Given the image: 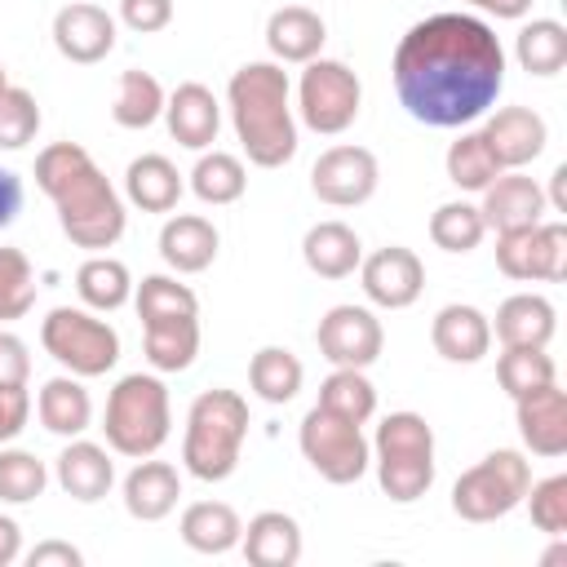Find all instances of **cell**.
I'll return each mask as SVG.
<instances>
[{
	"label": "cell",
	"mask_w": 567,
	"mask_h": 567,
	"mask_svg": "<svg viewBox=\"0 0 567 567\" xmlns=\"http://www.w3.org/2000/svg\"><path fill=\"white\" fill-rule=\"evenodd\" d=\"M430 341L447 363H478L492 350V319L478 306L452 301L434 315L430 323Z\"/></svg>",
	"instance_id": "20"
},
{
	"label": "cell",
	"mask_w": 567,
	"mask_h": 567,
	"mask_svg": "<svg viewBox=\"0 0 567 567\" xmlns=\"http://www.w3.org/2000/svg\"><path fill=\"white\" fill-rule=\"evenodd\" d=\"M394 93L416 124L465 128L487 115L505 84V49L474 13H430L394 49Z\"/></svg>",
	"instance_id": "1"
},
{
	"label": "cell",
	"mask_w": 567,
	"mask_h": 567,
	"mask_svg": "<svg viewBox=\"0 0 567 567\" xmlns=\"http://www.w3.org/2000/svg\"><path fill=\"white\" fill-rule=\"evenodd\" d=\"M142 346H146V363L155 372H186L199 354V315L142 323Z\"/></svg>",
	"instance_id": "30"
},
{
	"label": "cell",
	"mask_w": 567,
	"mask_h": 567,
	"mask_svg": "<svg viewBox=\"0 0 567 567\" xmlns=\"http://www.w3.org/2000/svg\"><path fill=\"white\" fill-rule=\"evenodd\" d=\"M545 204H554L558 213H567V164H558V168H554V177H549V195H545Z\"/></svg>",
	"instance_id": "53"
},
{
	"label": "cell",
	"mask_w": 567,
	"mask_h": 567,
	"mask_svg": "<svg viewBox=\"0 0 567 567\" xmlns=\"http://www.w3.org/2000/svg\"><path fill=\"white\" fill-rule=\"evenodd\" d=\"M27 377H31L27 341L13 337L9 328H0V385H27Z\"/></svg>",
	"instance_id": "47"
},
{
	"label": "cell",
	"mask_w": 567,
	"mask_h": 567,
	"mask_svg": "<svg viewBox=\"0 0 567 567\" xmlns=\"http://www.w3.org/2000/svg\"><path fill=\"white\" fill-rule=\"evenodd\" d=\"M164 124H168V133H173L177 146H186V151H208V146L217 142V128H221V106H217V97H213L208 84L186 80V84H177V89L168 93V102H164Z\"/></svg>",
	"instance_id": "19"
},
{
	"label": "cell",
	"mask_w": 567,
	"mask_h": 567,
	"mask_svg": "<svg viewBox=\"0 0 567 567\" xmlns=\"http://www.w3.org/2000/svg\"><path fill=\"white\" fill-rule=\"evenodd\" d=\"M492 332L501 337V346H549L558 332V310L540 292H514L496 306Z\"/></svg>",
	"instance_id": "26"
},
{
	"label": "cell",
	"mask_w": 567,
	"mask_h": 567,
	"mask_svg": "<svg viewBox=\"0 0 567 567\" xmlns=\"http://www.w3.org/2000/svg\"><path fill=\"white\" fill-rule=\"evenodd\" d=\"M120 22L137 35H155L173 22V0H120Z\"/></svg>",
	"instance_id": "46"
},
{
	"label": "cell",
	"mask_w": 567,
	"mask_h": 567,
	"mask_svg": "<svg viewBox=\"0 0 567 567\" xmlns=\"http://www.w3.org/2000/svg\"><path fill=\"white\" fill-rule=\"evenodd\" d=\"M35 306V270L22 248H0V323L22 319Z\"/></svg>",
	"instance_id": "43"
},
{
	"label": "cell",
	"mask_w": 567,
	"mask_h": 567,
	"mask_svg": "<svg viewBox=\"0 0 567 567\" xmlns=\"http://www.w3.org/2000/svg\"><path fill=\"white\" fill-rule=\"evenodd\" d=\"M319 354L332 363V368H372L385 350V332H381V319L368 310V306H332L323 319H319Z\"/></svg>",
	"instance_id": "13"
},
{
	"label": "cell",
	"mask_w": 567,
	"mask_h": 567,
	"mask_svg": "<svg viewBox=\"0 0 567 567\" xmlns=\"http://www.w3.org/2000/svg\"><path fill=\"white\" fill-rule=\"evenodd\" d=\"M514 421H518V439L532 456H563L567 452V399L558 390V381L532 390V394H518L514 399Z\"/></svg>",
	"instance_id": "16"
},
{
	"label": "cell",
	"mask_w": 567,
	"mask_h": 567,
	"mask_svg": "<svg viewBox=\"0 0 567 567\" xmlns=\"http://www.w3.org/2000/svg\"><path fill=\"white\" fill-rule=\"evenodd\" d=\"M53 44L66 62L93 66L115 49V18L102 4H89V0L62 4L53 13Z\"/></svg>",
	"instance_id": "15"
},
{
	"label": "cell",
	"mask_w": 567,
	"mask_h": 567,
	"mask_svg": "<svg viewBox=\"0 0 567 567\" xmlns=\"http://www.w3.org/2000/svg\"><path fill=\"white\" fill-rule=\"evenodd\" d=\"M301 257L319 279H346L363 261V244L346 221H315L301 239Z\"/></svg>",
	"instance_id": "27"
},
{
	"label": "cell",
	"mask_w": 567,
	"mask_h": 567,
	"mask_svg": "<svg viewBox=\"0 0 567 567\" xmlns=\"http://www.w3.org/2000/svg\"><path fill=\"white\" fill-rule=\"evenodd\" d=\"M377 182H381V164L368 146H328L315 168H310V190L332 204V208H359L377 195Z\"/></svg>",
	"instance_id": "12"
},
{
	"label": "cell",
	"mask_w": 567,
	"mask_h": 567,
	"mask_svg": "<svg viewBox=\"0 0 567 567\" xmlns=\"http://www.w3.org/2000/svg\"><path fill=\"white\" fill-rule=\"evenodd\" d=\"M27 416H31V394H27V385H0V443L18 439L22 425H27Z\"/></svg>",
	"instance_id": "48"
},
{
	"label": "cell",
	"mask_w": 567,
	"mask_h": 567,
	"mask_svg": "<svg viewBox=\"0 0 567 567\" xmlns=\"http://www.w3.org/2000/svg\"><path fill=\"white\" fill-rule=\"evenodd\" d=\"M377 483L390 501L412 505L434 483V430L421 412H390L372 439Z\"/></svg>",
	"instance_id": "6"
},
{
	"label": "cell",
	"mask_w": 567,
	"mask_h": 567,
	"mask_svg": "<svg viewBox=\"0 0 567 567\" xmlns=\"http://www.w3.org/2000/svg\"><path fill=\"white\" fill-rule=\"evenodd\" d=\"M124 195L128 204H137L142 213H173L182 199V173L168 155H137L124 168Z\"/></svg>",
	"instance_id": "29"
},
{
	"label": "cell",
	"mask_w": 567,
	"mask_h": 567,
	"mask_svg": "<svg viewBox=\"0 0 567 567\" xmlns=\"http://www.w3.org/2000/svg\"><path fill=\"white\" fill-rule=\"evenodd\" d=\"M514 58L527 75H558L567 66V27L558 18H532L514 35Z\"/></svg>",
	"instance_id": "33"
},
{
	"label": "cell",
	"mask_w": 567,
	"mask_h": 567,
	"mask_svg": "<svg viewBox=\"0 0 567 567\" xmlns=\"http://www.w3.org/2000/svg\"><path fill=\"white\" fill-rule=\"evenodd\" d=\"M217 226L208 221V217H199V213H177V217H168L164 221V230H159V257H164V266L168 270H177V275H199V270H208L213 261H217Z\"/></svg>",
	"instance_id": "22"
},
{
	"label": "cell",
	"mask_w": 567,
	"mask_h": 567,
	"mask_svg": "<svg viewBox=\"0 0 567 567\" xmlns=\"http://www.w3.org/2000/svg\"><path fill=\"white\" fill-rule=\"evenodd\" d=\"M319 408L341 416V421H354L363 425L372 412H377V390L372 381L363 377V368H337L323 385H319Z\"/></svg>",
	"instance_id": "38"
},
{
	"label": "cell",
	"mask_w": 567,
	"mask_h": 567,
	"mask_svg": "<svg viewBox=\"0 0 567 567\" xmlns=\"http://www.w3.org/2000/svg\"><path fill=\"white\" fill-rule=\"evenodd\" d=\"M27 563H31V567H80L84 554H80L75 545H66V540H40V545L27 554Z\"/></svg>",
	"instance_id": "49"
},
{
	"label": "cell",
	"mask_w": 567,
	"mask_h": 567,
	"mask_svg": "<svg viewBox=\"0 0 567 567\" xmlns=\"http://www.w3.org/2000/svg\"><path fill=\"white\" fill-rule=\"evenodd\" d=\"M496 381L509 399H518V394H532V390L558 381V368L545 354V346H505V354L496 359Z\"/></svg>",
	"instance_id": "39"
},
{
	"label": "cell",
	"mask_w": 567,
	"mask_h": 567,
	"mask_svg": "<svg viewBox=\"0 0 567 567\" xmlns=\"http://www.w3.org/2000/svg\"><path fill=\"white\" fill-rule=\"evenodd\" d=\"M9 89V71H4V62H0V93Z\"/></svg>",
	"instance_id": "54"
},
{
	"label": "cell",
	"mask_w": 567,
	"mask_h": 567,
	"mask_svg": "<svg viewBox=\"0 0 567 567\" xmlns=\"http://www.w3.org/2000/svg\"><path fill=\"white\" fill-rule=\"evenodd\" d=\"M40 346L71 377H106L120 359V332L80 306H53L40 323Z\"/></svg>",
	"instance_id": "8"
},
{
	"label": "cell",
	"mask_w": 567,
	"mask_h": 567,
	"mask_svg": "<svg viewBox=\"0 0 567 567\" xmlns=\"http://www.w3.org/2000/svg\"><path fill=\"white\" fill-rule=\"evenodd\" d=\"M483 235H487L483 213H478V204H470V199H447V204H439L434 217H430V239H434L443 252H470V248L483 244Z\"/></svg>",
	"instance_id": "40"
},
{
	"label": "cell",
	"mask_w": 567,
	"mask_h": 567,
	"mask_svg": "<svg viewBox=\"0 0 567 567\" xmlns=\"http://www.w3.org/2000/svg\"><path fill=\"white\" fill-rule=\"evenodd\" d=\"M226 106L235 137L257 168H284L297 155L292 84L279 62H244L226 84Z\"/></svg>",
	"instance_id": "3"
},
{
	"label": "cell",
	"mask_w": 567,
	"mask_h": 567,
	"mask_svg": "<svg viewBox=\"0 0 567 567\" xmlns=\"http://www.w3.org/2000/svg\"><path fill=\"white\" fill-rule=\"evenodd\" d=\"M35 186L53 199L58 226L75 248L102 252L124 235V199L80 142H53L35 155Z\"/></svg>",
	"instance_id": "2"
},
{
	"label": "cell",
	"mask_w": 567,
	"mask_h": 567,
	"mask_svg": "<svg viewBox=\"0 0 567 567\" xmlns=\"http://www.w3.org/2000/svg\"><path fill=\"white\" fill-rule=\"evenodd\" d=\"M53 474H58V487L71 496V501H102L115 483V465H111V452L102 443H89V439H71L58 461H53Z\"/></svg>",
	"instance_id": "21"
},
{
	"label": "cell",
	"mask_w": 567,
	"mask_h": 567,
	"mask_svg": "<svg viewBox=\"0 0 567 567\" xmlns=\"http://www.w3.org/2000/svg\"><path fill=\"white\" fill-rule=\"evenodd\" d=\"M443 168H447V182L452 186H461V190H487L505 168L496 164V155L487 151V142H483V133L478 128H465L452 146H447V155H443Z\"/></svg>",
	"instance_id": "36"
},
{
	"label": "cell",
	"mask_w": 567,
	"mask_h": 567,
	"mask_svg": "<svg viewBox=\"0 0 567 567\" xmlns=\"http://www.w3.org/2000/svg\"><path fill=\"white\" fill-rule=\"evenodd\" d=\"M18 558H22V527L9 514H0V567H9Z\"/></svg>",
	"instance_id": "51"
},
{
	"label": "cell",
	"mask_w": 567,
	"mask_h": 567,
	"mask_svg": "<svg viewBox=\"0 0 567 567\" xmlns=\"http://www.w3.org/2000/svg\"><path fill=\"white\" fill-rule=\"evenodd\" d=\"M49 487V470L27 447H0V501L27 505Z\"/></svg>",
	"instance_id": "42"
},
{
	"label": "cell",
	"mask_w": 567,
	"mask_h": 567,
	"mask_svg": "<svg viewBox=\"0 0 567 567\" xmlns=\"http://www.w3.org/2000/svg\"><path fill=\"white\" fill-rule=\"evenodd\" d=\"M177 496H182V474L168 465V461H155V456H142L128 478H124V509L137 518V523H159L177 509Z\"/></svg>",
	"instance_id": "23"
},
{
	"label": "cell",
	"mask_w": 567,
	"mask_h": 567,
	"mask_svg": "<svg viewBox=\"0 0 567 567\" xmlns=\"http://www.w3.org/2000/svg\"><path fill=\"white\" fill-rule=\"evenodd\" d=\"M301 381H306V368H301V359H297L288 346H261V350L252 354V363H248V385H252V394L266 399V403H288V399H297Z\"/></svg>",
	"instance_id": "34"
},
{
	"label": "cell",
	"mask_w": 567,
	"mask_h": 567,
	"mask_svg": "<svg viewBox=\"0 0 567 567\" xmlns=\"http://www.w3.org/2000/svg\"><path fill=\"white\" fill-rule=\"evenodd\" d=\"M527 487H532V461L514 447H496L452 483V509L465 523H496L523 505Z\"/></svg>",
	"instance_id": "7"
},
{
	"label": "cell",
	"mask_w": 567,
	"mask_h": 567,
	"mask_svg": "<svg viewBox=\"0 0 567 567\" xmlns=\"http://www.w3.org/2000/svg\"><path fill=\"white\" fill-rule=\"evenodd\" d=\"M527 509H532V523L545 532V536H563L567 532V474H549L540 483L527 487Z\"/></svg>",
	"instance_id": "45"
},
{
	"label": "cell",
	"mask_w": 567,
	"mask_h": 567,
	"mask_svg": "<svg viewBox=\"0 0 567 567\" xmlns=\"http://www.w3.org/2000/svg\"><path fill=\"white\" fill-rule=\"evenodd\" d=\"M323 40H328V27L306 4H284L266 18V49L275 53V62H301L306 66L310 58H319Z\"/></svg>",
	"instance_id": "25"
},
{
	"label": "cell",
	"mask_w": 567,
	"mask_h": 567,
	"mask_svg": "<svg viewBox=\"0 0 567 567\" xmlns=\"http://www.w3.org/2000/svg\"><path fill=\"white\" fill-rule=\"evenodd\" d=\"M75 292H80V301H84L89 310L111 315V310H120V306L133 297V275H128V266H124L120 257L93 252V257L80 261V270H75Z\"/></svg>",
	"instance_id": "32"
},
{
	"label": "cell",
	"mask_w": 567,
	"mask_h": 567,
	"mask_svg": "<svg viewBox=\"0 0 567 567\" xmlns=\"http://www.w3.org/2000/svg\"><path fill=\"white\" fill-rule=\"evenodd\" d=\"M182 540L195 554H230L244 536V518L226 501H195L182 509Z\"/></svg>",
	"instance_id": "31"
},
{
	"label": "cell",
	"mask_w": 567,
	"mask_h": 567,
	"mask_svg": "<svg viewBox=\"0 0 567 567\" xmlns=\"http://www.w3.org/2000/svg\"><path fill=\"white\" fill-rule=\"evenodd\" d=\"M164 84L151 75V71H124L120 75V89H115V106H111V120L120 128H151L159 115H164Z\"/></svg>",
	"instance_id": "35"
},
{
	"label": "cell",
	"mask_w": 567,
	"mask_h": 567,
	"mask_svg": "<svg viewBox=\"0 0 567 567\" xmlns=\"http://www.w3.org/2000/svg\"><path fill=\"white\" fill-rule=\"evenodd\" d=\"M483 195V204H478V213H483V226L487 230H496V235H505V230H523V226H536V221H545V190L532 182V177H523L518 168H509V173H501L487 190H478Z\"/></svg>",
	"instance_id": "18"
},
{
	"label": "cell",
	"mask_w": 567,
	"mask_h": 567,
	"mask_svg": "<svg viewBox=\"0 0 567 567\" xmlns=\"http://www.w3.org/2000/svg\"><path fill=\"white\" fill-rule=\"evenodd\" d=\"M359 279H363V292H368L372 306H381V310H403V306H412V301L421 297V288H425V266H421V257H416L412 248L385 244V248H377L372 257L359 261Z\"/></svg>",
	"instance_id": "14"
},
{
	"label": "cell",
	"mask_w": 567,
	"mask_h": 567,
	"mask_svg": "<svg viewBox=\"0 0 567 567\" xmlns=\"http://www.w3.org/2000/svg\"><path fill=\"white\" fill-rule=\"evenodd\" d=\"M22 213V177L13 168H0V230L13 226Z\"/></svg>",
	"instance_id": "50"
},
{
	"label": "cell",
	"mask_w": 567,
	"mask_h": 567,
	"mask_svg": "<svg viewBox=\"0 0 567 567\" xmlns=\"http://www.w3.org/2000/svg\"><path fill=\"white\" fill-rule=\"evenodd\" d=\"M133 301H137V319L151 323V319H177V315H199V297L177 284L173 275H146L137 288H133Z\"/></svg>",
	"instance_id": "41"
},
{
	"label": "cell",
	"mask_w": 567,
	"mask_h": 567,
	"mask_svg": "<svg viewBox=\"0 0 567 567\" xmlns=\"http://www.w3.org/2000/svg\"><path fill=\"white\" fill-rule=\"evenodd\" d=\"M239 549L252 567H297L301 563V527L284 509H261L248 518Z\"/></svg>",
	"instance_id": "24"
},
{
	"label": "cell",
	"mask_w": 567,
	"mask_h": 567,
	"mask_svg": "<svg viewBox=\"0 0 567 567\" xmlns=\"http://www.w3.org/2000/svg\"><path fill=\"white\" fill-rule=\"evenodd\" d=\"M359 102H363V84L346 62H337V58L306 62V71L297 80V115L306 128L337 137L359 120Z\"/></svg>",
	"instance_id": "9"
},
{
	"label": "cell",
	"mask_w": 567,
	"mask_h": 567,
	"mask_svg": "<svg viewBox=\"0 0 567 567\" xmlns=\"http://www.w3.org/2000/svg\"><path fill=\"white\" fill-rule=\"evenodd\" d=\"M496 266L518 284H558L567 275V226L536 221L496 235Z\"/></svg>",
	"instance_id": "11"
},
{
	"label": "cell",
	"mask_w": 567,
	"mask_h": 567,
	"mask_svg": "<svg viewBox=\"0 0 567 567\" xmlns=\"http://www.w3.org/2000/svg\"><path fill=\"white\" fill-rule=\"evenodd\" d=\"M248 439V403L239 390H204L186 412L182 465L199 483H221L235 474Z\"/></svg>",
	"instance_id": "4"
},
{
	"label": "cell",
	"mask_w": 567,
	"mask_h": 567,
	"mask_svg": "<svg viewBox=\"0 0 567 567\" xmlns=\"http://www.w3.org/2000/svg\"><path fill=\"white\" fill-rule=\"evenodd\" d=\"M478 133H483L487 151L496 155V164L505 173L532 164L545 151V142H549V128H545V120L532 106H501L496 115H487V124Z\"/></svg>",
	"instance_id": "17"
},
{
	"label": "cell",
	"mask_w": 567,
	"mask_h": 567,
	"mask_svg": "<svg viewBox=\"0 0 567 567\" xmlns=\"http://www.w3.org/2000/svg\"><path fill=\"white\" fill-rule=\"evenodd\" d=\"M35 133H40V102L22 84H9L0 93V151H22Z\"/></svg>",
	"instance_id": "44"
},
{
	"label": "cell",
	"mask_w": 567,
	"mask_h": 567,
	"mask_svg": "<svg viewBox=\"0 0 567 567\" xmlns=\"http://www.w3.org/2000/svg\"><path fill=\"white\" fill-rule=\"evenodd\" d=\"M35 416L49 434H62V439H80L93 421V399L89 390L80 385V377H49L35 394Z\"/></svg>",
	"instance_id": "28"
},
{
	"label": "cell",
	"mask_w": 567,
	"mask_h": 567,
	"mask_svg": "<svg viewBox=\"0 0 567 567\" xmlns=\"http://www.w3.org/2000/svg\"><path fill=\"white\" fill-rule=\"evenodd\" d=\"M465 4H478L492 18H523L532 9V0H465Z\"/></svg>",
	"instance_id": "52"
},
{
	"label": "cell",
	"mask_w": 567,
	"mask_h": 567,
	"mask_svg": "<svg viewBox=\"0 0 567 567\" xmlns=\"http://www.w3.org/2000/svg\"><path fill=\"white\" fill-rule=\"evenodd\" d=\"M168 425H173V408H168V390L155 372H128L106 394L102 430H106L111 452L133 456V461L155 456L168 439Z\"/></svg>",
	"instance_id": "5"
},
{
	"label": "cell",
	"mask_w": 567,
	"mask_h": 567,
	"mask_svg": "<svg viewBox=\"0 0 567 567\" xmlns=\"http://www.w3.org/2000/svg\"><path fill=\"white\" fill-rule=\"evenodd\" d=\"M244 186H248V168H244V159L230 155V151H204V155L195 159V168H190V190H195L204 204H213V208L235 204V199L244 195Z\"/></svg>",
	"instance_id": "37"
},
{
	"label": "cell",
	"mask_w": 567,
	"mask_h": 567,
	"mask_svg": "<svg viewBox=\"0 0 567 567\" xmlns=\"http://www.w3.org/2000/svg\"><path fill=\"white\" fill-rule=\"evenodd\" d=\"M297 443H301V456L310 461V470L337 487L346 483H359L372 465V443L363 439V430L354 421H341L332 412H323L319 403L301 416V430H297Z\"/></svg>",
	"instance_id": "10"
}]
</instances>
